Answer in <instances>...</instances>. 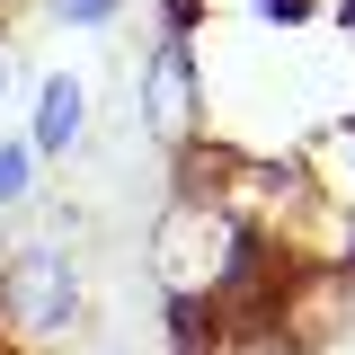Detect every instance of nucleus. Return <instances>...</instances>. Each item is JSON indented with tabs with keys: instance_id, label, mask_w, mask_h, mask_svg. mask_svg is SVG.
I'll use <instances>...</instances> for the list:
<instances>
[{
	"instance_id": "obj_1",
	"label": "nucleus",
	"mask_w": 355,
	"mask_h": 355,
	"mask_svg": "<svg viewBox=\"0 0 355 355\" xmlns=\"http://www.w3.org/2000/svg\"><path fill=\"white\" fill-rule=\"evenodd\" d=\"M249 266H258L249 222L231 214L222 196H205V187H178L169 214H160V231H151V275H160V293L214 311L231 284H249Z\"/></svg>"
},
{
	"instance_id": "obj_2",
	"label": "nucleus",
	"mask_w": 355,
	"mask_h": 355,
	"mask_svg": "<svg viewBox=\"0 0 355 355\" xmlns=\"http://www.w3.org/2000/svg\"><path fill=\"white\" fill-rule=\"evenodd\" d=\"M80 320H89V284H80V258L53 231L0 249V338L9 347H53Z\"/></svg>"
},
{
	"instance_id": "obj_3",
	"label": "nucleus",
	"mask_w": 355,
	"mask_h": 355,
	"mask_svg": "<svg viewBox=\"0 0 355 355\" xmlns=\"http://www.w3.org/2000/svg\"><path fill=\"white\" fill-rule=\"evenodd\" d=\"M142 133L160 142V151H196V133H205V62H196V44L169 36L142 53Z\"/></svg>"
},
{
	"instance_id": "obj_4",
	"label": "nucleus",
	"mask_w": 355,
	"mask_h": 355,
	"mask_svg": "<svg viewBox=\"0 0 355 355\" xmlns=\"http://www.w3.org/2000/svg\"><path fill=\"white\" fill-rule=\"evenodd\" d=\"M80 142H89V80L80 71H44L36 107H27V151L36 160H71Z\"/></svg>"
},
{
	"instance_id": "obj_5",
	"label": "nucleus",
	"mask_w": 355,
	"mask_h": 355,
	"mask_svg": "<svg viewBox=\"0 0 355 355\" xmlns=\"http://www.w3.org/2000/svg\"><path fill=\"white\" fill-rule=\"evenodd\" d=\"M36 196V151H27V133H9L0 142V214H18Z\"/></svg>"
},
{
	"instance_id": "obj_6",
	"label": "nucleus",
	"mask_w": 355,
	"mask_h": 355,
	"mask_svg": "<svg viewBox=\"0 0 355 355\" xmlns=\"http://www.w3.org/2000/svg\"><path fill=\"white\" fill-rule=\"evenodd\" d=\"M116 9H125V0H53V27H107V18H116Z\"/></svg>"
},
{
	"instance_id": "obj_7",
	"label": "nucleus",
	"mask_w": 355,
	"mask_h": 355,
	"mask_svg": "<svg viewBox=\"0 0 355 355\" xmlns=\"http://www.w3.org/2000/svg\"><path fill=\"white\" fill-rule=\"evenodd\" d=\"M0 107H9V44H0Z\"/></svg>"
}]
</instances>
